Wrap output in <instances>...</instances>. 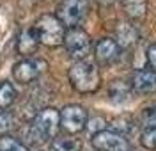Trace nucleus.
Segmentation results:
<instances>
[{
  "mask_svg": "<svg viewBox=\"0 0 156 151\" xmlns=\"http://www.w3.org/2000/svg\"><path fill=\"white\" fill-rule=\"evenodd\" d=\"M46 68V62L43 59H32V57H27V59L20 60L14 64L12 68V78L18 84H30L37 78L39 75L44 71Z\"/></svg>",
  "mask_w": 156,
  "mask_h": 151,
  "instance_id": "obj_7",
  "label": "nucleus"
},
{
  "mask_svg": "<svg viewBox=\"0 0 156 151\" xmlns=\"http://www.w3.org/2000/svg\"><path fill=\"white\" fill-rule=\"evenodd\" d=\"M138 39V30L128 23V21H121L115 27V43L119 45V48H129L133 46Z\"/></svg>",
  "mask_w": 156,
  "mask_h": 151,
  "instance_id": "obj_11",
  "label": "nucleus"
},
{
  "mask_svg": "<svg viewBox=\"0 0 156 151\" xmlns=\"http://www.w3.org/2000/svg\"><path fill=\"white\" fill-rule=\"evenodd\" d=\"M58 128H60V112L57 109H43L39 110L32 123L29 124V131H27V139L32 144H43V142L55 139Z\"/></svg>",
  "mask_w": 156,
  "mask_h": 151,
  "instance_id": "obj_1",
  "label": "nucleus"
},
{
  "mask_svg": "<svg viewBox=\"0 0 156 151\" xmlns=\"http://www.w3.org/2000/svg\"><path fill=\"white\" fill-rule=\"evenodd\" d=\"M122 5L126 13L131 18H140L144 16L147 11V2L146 0H122Z\"/></svg>",
  "mask_w": 156,
  "mask_h": 151,
  "instance_id": "obj_16",
  "label": "nucleus"
},
{
  "mask_svg": "<svg viewBox=\"0 0 156 151\" xmlns=\"http://www.w3.org/2000/svg\"><path fill=\"white\" fill-rule=\"evenodd\" d=\"M140 123L146 128H156V101L146 105L140 112Z\"/></svg>",
  "mask_w": 156,
  "mask_h": 151,
  "instance_id": "obj_18",
  "label": "nucleus"
},
{
  "mask_svg": "<svg viewBox=\"0 0 156 151\" xmlns=\"http://www.w3.org/2000/svg\"><path fill=\"white\" fill-rule=\"evenodd\" d=\"M131 87L138 94H151L156 91V71L136 70L131 77Z\"/></svg>",
  "mask_w": 156,
  "mask_h": 151,
  "instance_id": "obj_9",
  "label": "nucleus"
},
{
  "mask_svg": "<svg viewBox=\"0 0 156 151\" xmlns=\"http://www.w3.org/2000/svg\"><path fill=\"white\" fill-rule=\"evenodd\" d=\"M142 146L149 151H156V128H146L144 133L140 135Z\"/></svg>",
  "mask_w": 156,
  "mask_h": 151,
  "instance_id": "obj_19",
  "label": "nucleus"
},
{
  "mask_svg": "<svg viewBox=\"0 0 156 151\" xmlns=\"http://www.w3.org/2000/svg\"><path fill=\"white\" fill-rule=\"evenodd\" d=\"M92 146L96 151H128L129 142L126 137L112 130H101L92 135Z\"/></svg>",
  "mask_w": 156,
  "mask_h": 151,
  "instance_id": "obj_8",
  "label": "nucleus"
},
{
  "mask_svg": "<svg viewBox=\"0 0 156 151\" xmlns=\"http://www.w3.org/2000/svg\"><path fill=\"white\" fill-rule=\"evenodd\" d=\"M108 96L115 103H122L129 96V85L124 80H114L110 84V87H108Z\"/></svg>",
  "mask_w": 156,
  "mask_h": 151,
  "instance_id": "obj_14",
  "label": "nucleus"
},
{
  "mask_svg": "<svg viewBox=\"0 0 156 151\" xmlns=\"http://www.w3.org/2000/svg\"><path fill=\"white\" fill-rule=\"evenodd\" d=\"M119 52H121V48L112 38H103L96 43L94 55L99 64H112L119 57Z\"/></svg>",
  "mask_w": 156,
  "mask_h": 151,
  "instance_id": "obj_10",
  "label": "nucleus"
},
{
  "mask_svg": "<svg viewBox=\"0 0 156 151\" xmlns=\"http://www.w3.org/2000/svg\"><path fill=\"white\" fill-rule=\"evenodd\" d=\"M0 151H30L23 142L11 135H2L0 137Z\"/></svg>",
  "mask_w": 156,
  "mask_h": 151,
  "instance_id": "obj_17",
  "label": "nucleus"
},
{
  "mask_svg": "<svg viewBox=\"0 0 156 151\" xmlns=\"http://www.w3.org/2000/svg\"><path fill=\"white\" fill-rule=\"evenodd\" d=\"M64 48L71 59L83 60L90 52V36L83 29H69L64 36Z\"/></svg>",
  "mask_w": 156,
  "mask_h": 151,
  "instance_id": "obj_5",
  "label": "nucleus"
},
{
  "mask_svg": "<svg viewBox=\"0 0 156 151\" xmlns=\"http://www.w3.org/2000/svg\"><path fill=\"white\" fill-rule=\"evenodd\" d=\"M82 149V141L73 135H64V137H55L50 144L48 151H80Z\"/></svg>",
  "mask_w": 156,
  "mask_h": 151,
  "instance_id": "obj_13",
  "label": "nucleus"
},
{
  "mask_svg": "<svg viewBox=\"0 0 156 151\" xmlns=\"http://www.w3.org/2000/svg\"><path fill=\"white\" fill-rule=\"evenodd\" d=\"M37 46H39V38H37V34H36V29L34 27L32 29H25L18 36V43H16L18 53L30 57L32 53H36Z\"/></svg>",
  "mask_w": 156,
  "mask_h": 151,
  "instance_id": "obj_12",
  "label": "nucleus"
},
{
  "mask_svg": "<svg viewBox=\"0 0 156 151\" xmlns=\"http://www.w3.org/2000/svg\"><path fill=\"white\" fill-rule=\"evenodd\" d=\"M16 101V89L14 85L7 80L0 82V109L5 110Z\"/></svg>",
  "mask_w": 156,
  "mask_h": 151,
  "instance_id": "obj_15",
  "label": "nucleus"
},
{
  "mask_svg": "<svg viewBox=\"0 0 156 151\" xmlns=\"http://www.w3.org/2000/svg\"><path fill=\"white\" fill-rule=\"evenodd\" d=\"M5 30H7V16H5V11L2 9V5H0V39L4 38Z\"/></svg>",
  "mask_w": 156,
  "mask_h": 151,
  "instance_id": "obj_22",
  "label": "nucleus"
},
{
  "mask_svg": "<svg viewBox=\"0 0 156 151\" xmlns=\"http://www.w3.org/2000/svg\"><path fill=\"white\" fill-rule=\"evenodd\" d=\"M87 110L82 105H66L60 110V128L71 135L80 133L87 126Z\"/></svg>",
  "mask_w": 156,
  "mask_h": 151,
  "instance_id": "obj_6",
  "label": "nucleus"
},
{
  "mask_svg": "<svg viewBox=\"0 0 156 151\" xmlns=\"http://www.w3.org/2000/svg\"><path fill=\"white\" fill-rule=\"evenodd\" d=\"M87 13H89L87 0H62L57 7V18L64 27L76 29V25H80L83 21Z\"/></svg>",
  "mask_w": 156,
  "mask_h": 151,
  "instance_id": "obj_4",
  "label": "nucleus"
},
{
  "mask_svg": "<svg viewBox=\"0 0 156 151\" xmlns=\"http://www.w3.org/2000/svg\"><path fill=\"white\" fill-rule=\"evenodd\" d=\"M69 82L71 85L82 92V94H89V92H94L98 91L99 84H101V75L99 70L94 62L90 60H76L71 68H69Z\"/></svg>",
  "mask_w": 156,
  "mask_h": 151,
  "instance_id": "obj_2",
  "label": "nucleus"
},
{
  "mask_svg": "<svg viewBox=\"0 0 156 151\" xmlns=\"http://www.w3.org/2000/svg\"><path fill=\"white\" fill-rule=\"evenodd\" d=\"M128 151H135V149H131V148H129V149H128Z\"/></svg>",
  "mask_w": 156,
  "mask_h": 151,
  "instance_id": "obj_23",
  "label": "nucleus"
},
{
  "mask_svg": "<svg viewBox=\"0 0 156 151\" xmlns=\"http://www.w3.org/2000/svg\"><path fill=\"white\" fill-rule=\"evenodd\" d=\"M12 123H14V117L11 116L9 112H4V114H0V131H9L12 128Z\"/></svg>",
  "mask_w": 156,
  "mask_h": 151,
  "instance_id": "obj_20",
  "label": "nucleus"
},
{
  "mask_svg": "<svg viewBox=\"0 0 156 151\" xmlns=\"http://www.w3.org/2000/svg\"><path fill=\"white\" fill-rule=\"evenodd\" d=\"M147 62L153 68V71H156V43L147 48Z\"/></svg>",
  "mask_w": 156,
  "mask_h": 151,
  "instance_id": "obj_21",
  "label": "nucleus"
},
{
  "mask_svg": "<svg viewBox=\"0 0 156 151\" xmlns=\"http://www.w3.org/2000/svg\"><path fill=\"white\" fill-rule=\"evenodd\" d=\"M34 29H36V34L39 38V43L44 46H58L64 43L66 29L53 14H43L36 21Z\"/></svg>",
  "mask_w": 156,
  "mask_h": 151,
  "instance_id": "obj_3",
  "label": "nucleus"
}]
</instances>
